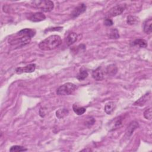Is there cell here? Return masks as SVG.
<instances>
[{
    "mask_svg": "<svg viewBox=\"0 0 152 152\" xmlns=\"http://www.w3.org/2000/svg\"><path fill=\"white\" fill-rule=\"evenodd\" d=\"M36 34V31L32 28H24L9 39V43L11 45L25 46L28 44L32 37Z\"/></svg>",
    "mask_w": 152,
    "mask_h": 152,
    "instance_id": "cell-1",
    "label": "cell"
},
{
    "mask_svg": "<svg viewBox=\"0 0 152 152\" xmlns=\"http://www.w3.org/2000/svg\"><path fill=\"white\" fill-rule=\"evenodd\" d=\"M61 43V37L58 35L53 34L41 41L39 44V48L42 50H51L58 48Z\"/></svg>",
    "mask_w": 152,
    "mask_h": 152,
    "instance_id": "cell-2",
    "label": "cell"
},
{
    "mask_svg": "<svg viewBox=\"0 0 152 152\" xmlns=\"http://www.w3.org/2000/svg\"><path fill=\"white\" fill-rule=\"evenodd\" d=\"M31 4L44 12H50L54 8V4L51 1H33L30 2Z\"/></svg>",
    "mask_w": 152,
    "mask_h": 152,
    "instance_id": "cell-3",
    "label": "cell"
},
{
    "mask_svg": "<svg viewBox=\"0 0 152 152\" xmlns=\"http://www.w3.org/2000/svg\"><path fill=\"white\" fill-rule=\"evenodd\" d=\"M77 86L73 83H66L60 87L56 90V94L59 96H65L72 94L76 89Z\"/></svg>",
    "mask_w": 152,
    "mask_h": 152,
    "instance_id": "cell-4",
    "label": "cell"
},
{
    "mask_svg": "<svg viewBox=\"0 0 152 152\" xmlns=\"http://www.w3.org/2000/svg\"><path fill=\"white\" fill-rule=\"evenodd\" d=\"M126 8L125 4H119L112 7L108 12L107 16L109 17H116L121 15L125 9Z\"/></svg>",
    "mask_w": 152,
    "mask_h": 152,
    "instance_id": "cell-5",
    "label": "cell"
},
{
    "mask_svg": "<svg viewBox=\"0 0 152 152\" xmlns=\"http://www.w3.org/2000/svg\"><path fill=\"white\" fill-rule=\"evenodd\" d=\"M27 18L33 22H39L45 20V15L41 12H36L34 13L28 14Z\"/></svg>",
    "mask_w": 152,
    "mask_h": 152,
    "instance_id": "cell-6",
    "label": "cell"
},
{
    "mask_svg": "<svg viewBox=\"0 0 152 152\" xmlns=\"http://www.w3.org/2000/svg\"><path fill=\"white\" fill-rule=\"evenodd\" d=\"M35 69H36V65L34 64H31L24 67L17 68L15 70V72L17 74H20L23 72L30 73V72H34Z\"/></svg>",
    "mask_w": 152,
    "mask_h": 152,
    "instance_id": "cell-7",
    "label": "cell"
},
{
    "mask_svg": "<svg viewBox=\"0 0 152 152\" xmlns=\"http://www.w3.org/2000/svg\"><path fill=\"white\" fill-rule=\"evenodd\" d=\"M104 71L101 66H99L92 72L93 78L97 81H101L104 78Z\"/></svg>",
    "mask_w": 152,
    "mask_h": 152,
    "instance_id": "cell-8",
    "label": "cell"
},
{
    "mask_svg": "<svg viewBox=\"0 0 152 152\" xmlns=\"http://www.w3.org/2000/svg\"><path fill=\"white\" fill-rule=\"evenodd\" d=\"M86 10V5L84 4H81L75 7L72 11L71 15L72 18L78 17Z\"/></svg>",
    "mask_w": 152,
    "mask_h": 152,
    "instance_id": "cell-9",
    "label": "cell"
},
{
    "mask_svg": "<svg viewBox=\"0 0 152 152\" xmlns=\"http://www.w3.org/2000/svg\"><path fill=\"white\" fill-rule=\"evenodd\" d=\"M150 92H148L146 94H145L144 95H143L142 97H141L138 100H137L134 103V105L139 106H143L148 101V99L150 98Z\"/></svg>",
    "mask_w": 152,
    "mask_h": 152,
    "instance_id": "cell-10",
    "label": "cell"
},
{
    "mask_svg": "<svg viewBox=\"0 0 152 152\" xmlns=\"http://www.w3.org/2000/svg\"><path fill=\"white\" fill-rule=\"evenodd\" d=\"M138 127V123L136 121H133L130 123L129 126H128L126 131V134L125 135L127 137H129L132 135L134 130Z\"/></svg>",
    "mask_w": 152,
    "mask_h": 152,
    "instance_id": "cell-11",
    "label": "cell"
},
{
    "mask_svg": "<svg viewBox=\"0 0 152 152\" xmlns=\"http://www.w3.org/2000/svg\"><path fill=\"white\" fill-rule=\"evenodd\" d=\"M116 108V103L114 102H109L107 103L104 107V112L107 115H111Z\"/></svg>",
    "mask_w": 152,
    "mask_h": 152,
    "instance_id": "cell-12",
    "label": "cell"
},
{
    "mask_svg": "<svg viewBox=\"0 0 152 152\" xmlns=\"http://www.w3.org/2000/svg\"><path fill=\"white\" fill-rule=\"evenodd\" d=\"M77 40V34L75 33H70L65 39V42L67 46H71Z\"/></svg>",
    "mask_w": 152,
    "mask_h": 152,
    "instance_id": "cell-13",
    "label": "cell"
},
{
    "mask_svg": "<svg viewBox=\"0 0 152 152\" xmlns=\"http://www.w3.org/2000/svg\"><path fill=\"white\" fill-rule=\"evenodd\" d=\"M151 24H152L151 18H149L144 22L143 25V30L145 33L150 34L151 33V31H152Z\"/></svg>",
    "mask_w": 152,
    "mask_h": 152,
    "instance_id": "cell-14",
    "label": "cell"
},
{
    "mask_svg": "<svg viewBox=\"0 0 152 152\" xmlns=\"http://www.w3.org/2000/svg\"><path fill=\"white\" fill-rule=\"evenodd\" d=\"M132 45L138 46L140 48H146L147 46V42L144 39H136L132 42Z\"/></svg>",
    "mask_w": 152,
    "mask_h": 152,
    "instance_id": "cell-15",
    "label": "cell"
},
{
    "mask_svg": "<svg viewBox=\"0 0 152 152\" xmlns=\"http://www.w3.org/2000/svg\"><path fill=\"white\" fill-rule=\"evenodd\" d=\"M106 72L109 75H113L117 72V67L115 65H110L106 68Z\"/></svg>",
    "mask_w": 152,
    "mask_h": 152,
    "instance_id": "cell-16",
    "label": "cell"
},
{
    "mask_svg": "<svg viewBox=\"0 0 152 152\" xmlns=\"http://www.w3.org/2000/svg\"><path fill=\"white\" fill-rule=\"evenodd\" d=\"M68 110L67 109H58L56 112V116H57V118H58L59 119H61L64 118L65 116H66L68 114Z\"/></svg>",
    "mask_w": 152,
    "mask_h": 152,
    "instance_id": "cell-17",
    "label": "cell"
},
{
    "mask_svg": "<svg viewBox=\"0 0 152 152\" xmlns=\"http://www.w3.org/2000/svg\"><path fill=\"white\" fill-rule=\"evenodd\" d=\"M72 109L74 112L78 115H81L83 113H84V112H86V109L85 107H80L78 106H77V104H74L72 106Z\"/></svg>",
    "mask_w": 152,
    "mask_h": 152,
    "instance_id": "cell-18",
    "label": "cell"
},
{
    "mask_svg": "<svg viewBox=\"0 0 152 152\" xmlns=\"http://www.w3.org/2000/svg\"><path fill=\"white\" fill-rule=\"evenodd\" d=\"M139 21V18L134 15H129L126 19V23L129 25H134Z\"/></svg>",
    "mask_w": 152,
    "mask_h": 152,
    "instance_id": "cell-19",
    "label": "cell"
},
{
    "mask_svg": "<svg viewBox=\"0 0 152 152\" xmlns=\"http://www.w3.org/2000/svg\"><path fill=\"white\" fill-rule=\"evenodd\" d=\"M88 75V74L87 71L83 70V69H80V72H78V74L77 75V78L80 81H82V80H84V79H86Z\"/></svg>",
    "mask_w": 152,
    "mask_h": 152,
    "instance_id": "cell-20",
    "label": "cell"
},
{
    "mask_svg": "<svg viewBox=\"0 0 152 152\" xmlns=\"http://www.w3.org/2000/svg\"><path fill=\"white\" fill-rule=\"evenodd\" d=\"M27 149L25 148L24 147L21 146V145H17L12 146L10 149V151H16V152L25 151H27Z\"/></svg>",
    "mask_w": 152,
    "mask_h": 152,
    "instance_id": "cell-21",
    "label": "cell"
},
{
    "mask_svg": "<svg viewBox=\"0 0 152 152\" xmlns=\"http://www.w3.org/2000/svg\"><path fill=\"white\" fill-rule=\"evenodd\" d=\"M109 37L111 39H118L119 37L118 31L116 28L112 29L109 33Z\"/></svg>",
    "mask_w": 152,
    "mask_h": 152,
    "instance_id": "cell-22",
    "label": "cell"
},
{
    "mask_svg": "<svg viewBox=\"0 0 152 152\" xmlns=\"http://www.w3.org/2000/svg\"><path fill=\"white\" fill-rule=\"evenodd\" d=\"M151 108H148L145 109V110L144 112V116L145 119L150 120L151 119Z\"/></svg>",
    "mask_w": 152,
    "mask_h": 152,
    "instance_id": "cell-23",
    "label": "cell"
},
{
    "mask_svg": "<svg viewBox=\"0 0 152 152\" xmlns=\"http://www.w3.org/2000/svg\"><path fill=\"white\" fill-rule=\"evenodd\" d=\"M113 24V21H112L111 19L109 18H106V19L104 20V24L105 26H112Z\"/></svg>",
    "mask_w": 152,
    "mask_h": 152,
    "instance_id": "cell-24",
    "label": "cell"
},
{
    "mask_svg": "<svg viewBox=\"0 0 152 152\" xmlns=\"http://www.w3.org/2000/svg\"><path fill=\"white\" fill-rule=\"evenodd\" d=\"M94 122H95V121H94V118H90L88 119V121L86 122V124H87V125L88 124L89 125H93V124L94 123Z\"/></svg>",
    "mask_w": 152,
    "mask_h": 152,
    "instance_id": "cell-25",
    "label": "cell"
}]
</instances>
